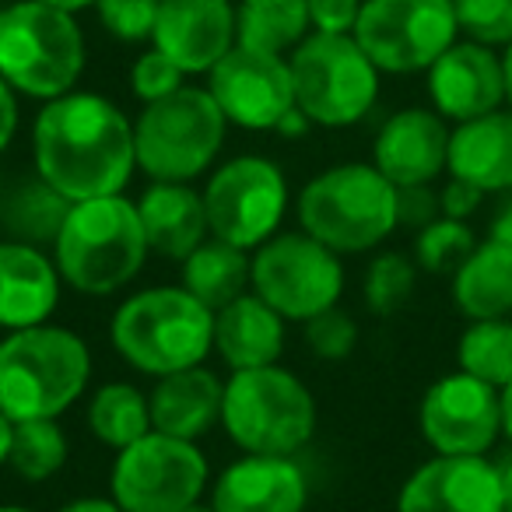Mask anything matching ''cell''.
Listing matches in <instances>:
<instances>
[{
  "label": "cell",
  "instance_id": "6da1fadb",
  "mask_svg": "<svg viewBox=\"0 0 512 512\" xmlns=\"http://www.w3.org/2000/svg\"><path fill=\"white\" fill-rule=\"evenodd\" d=\"M36 176L67 200L123 193L137 169L134 123L95 92L50 99L32 127Z\"/></svg>",
  "mask_w": 512,
  "mask_h": 512
},
{
  "label": "cell",
  "instance_id": "7a4b0ae2",
  "mask_svg": "<svg viewBox=\"0 0 512 512\" xmlns=\"http://www.w3.org/2000/svg\"><path fill=\"white\" fill-rule=\"evenodd\" d=\"M148 253L137 200L123 193L74 200L53 239V264L64 285L88 299H106L127 288L141 274Z\"/></svg>",
  "mask_w": 512,
  "mask_h": 512
},
{
  "label": "cell",
  "instance_id": "3957f363",
  "mask_svg": "<svg viewBox=\"0 0 512 512\" xmlns=\"http://www.w3.org/2000/svg\"><path fill=\"white\" fill-rule=\"evenodd\" d=\"M92 379V351L81 334L53 323L11 330L0 341V411L11 421L60 418Z\"/></svg>",
  "mask_w": 512,
  "mask_h": 512
},
{
  "label": "cell",
  "instance_id": "277c9868",
  "mask_svg": "<svg viewBox=\"0 0 512 512\" xmlns=\"http://www.w3.org/2000/svg\"><path fill=\"white\" fill-rule=\"evenodd\" d=\"M109 341L130 369L169 376L204 365L214 351V313L183 285H158L120 302Z\"/></svg>",
  "mask_w": 512,
  "mask_h": 512
},
{
  "label": "cell",
  "instance_id": "5b68a950",
  "mask_svg": "<svg viewBox=\"0 0 512 512\" xmlns=\"http://www.w3.org/2000/svg\"><path fill=\"white\" fill-rule=\"evenodd\" d=\"M221 428L242 453L295 456L316 435L313 390L281 365L228 372Z\"/></svg>",
  "mask_w": 512,
  "mask_h": 512
},
{
  "label": "cell",
  "instance_id": "8992f818",
  "mask_svg": "<svg viewBox=\"0 0 512 512\" xmlns=\"http://www.w3.org/2000/svg\"><path fill=\"white\" fill-rule=\"evenodd\" d=\"M299 225L341 256L369 253L397 228V186L376 165H334L299 193Z\"/></svg>",
  "mask_w": 512,
  "mask_h": 512
},
{
  "label": "cell",
  "instance_id": "52a82bcc",
  "mask_svg": "<svg viewBox=\"0 0 512 512\" xmlns=\"http://www.w3.org/2000/svg\"><path fill=\"white\" fill-rule=\"evenodd\" d=\"M85 71V36L74 11L43 0H18L0 11V78L29 99L74 92Z\"/></svg>",
  "mask_w": 512,
  "mask_h": 512
},
{
  "label": "cell",
  "instance_id": "ba28073f",
  "mask_svg": "<svg viewBox=\"0 0 512 512\" xmlns=\"http://www.w3.org/2000/svg\"><path fill=\"white\" fill-rule=\"evenodd\" d=\"M228 120L207 88L183 85L148 102L134 123L137 169L151 183H193L204 176L225 144Z\"/></svg>",
  "mask_w": 512,
  "mask_h": 512
},
{
  "label": "cell",
  "instance_id": "9c48e42d",
  "mask_svg": "<svg viewBox=\"0 0 512 512\" xmlns=\"http://www.w3.org/2000/svg\"><path fill=\"white\" fill-rule=\"evenodd\" d=\"M295 106L316 127H351L379 99V67L355 36L313 32L288 57Z\"/></svg>",
  "mask_w": 512,
  "mask_h": 512
},
{
  "label": "cell",
  "instance_id": "30bf717a",
  "mask_svg": "<svg viewBox=\"0 0 512 512\" xmlns=\"http://www.w3.org/2000/svg\"><path fill=\"white\" fill-rule=\"evenodd\" d=\"M249 288L285 320L306 323L341 302V253L309 232H274L264 246L253 249Z\"/></svg>",
  "mask_w": 512,
  "mask_h": 512
},
{
  "label": "cell",
  "instance_id": "8fae6325",
  "mask_svg": "<svg viewBox=\"0 0 512 512\" xmlns=\"http://www.w3.org/2000/svg\"><path fill=\"white\" fill-rule=\"evenodd\" d=\"M211 488V467L197 442L151 428L120 449L109 474V495L127 512H183Z\"/></svg>",
  "mask_w": 512,
  "mask_h": 512
},
{
  "label": "cell",
  "instance_id": "7c38bea8",
  "mask_svg": "<svg viewBox=\"0 0 512 512\" xmlns=\"http://www.w3.org/2000/svg\"><path fill=\"white\" fill-rule=\"evenodd\" d=\"M200 193L214 239L232 242L246 253L264 246L288 211V179L264 155H239L221 162Z\"/></svg>",
  "mask_w": 512,
  "mask_h": 512
},
{
  "label": "cell",
  "instance_id": "4fadbf2b",
  "mask_svg": "<svg viewBox=\"0 0 512 512\" xmlns=\"http://www.w3.org/2000/svg\"><path fill=\"white\" fill-rule=\"evenodd\" d=\"M351 36L383 74H418L460 39V25L453 0H362Z\"/></svg>",
  "mask_w": 512,
  "mask_h": 512
},
{
  "label": "cell",
  "instance_id": "5bb4252c",
  "mask_svg": "<svg viewBox=\"0 0 512 512\" xmlns=\"http://www.w3.org/2000/svg\"><path fill=\"white\" fill-rule=\"evenodd\" d=\"M418 425L439 456H488L502 435V393L463 369L449 372L425 390Z\"/></svg>",
  "mask_w": 512,
  "mask_h": 512
},
{
  "label": "cell",
  "instance_id": "9a60e30c",
  "mask_svg": "<svg viewBox=\"0 0 512 512\" xmlns=\"http://www.w3.org/2000/svg\"><path fill=\"white\" fill-rule=\"evenodd\" d=\"M207 92L225 120L242 130H278V123L295 109L288 60L239 43L207 71Z\"/></svg>",
  "mask_w": 512,
  "mask_h": 512
},
{
  "label": "cell",
  "instance_id": "2e32d148",
  "mask_svg": "<svg viewBox=\"0 0 512 512\" xmlns=\"http://www.w3.org/2000/svg\"><path fill=\"white\" fill-rule=\"evenodd\" d=\"M397 512H502V474L488 456L421 463L397 495Z\"/></svg>",
  "mask_w": 512,
  "mask_h": 512
},
{
  "label": "cell",
  "instance_id": "e0dca14e",
  "mask_svg": "<svg viewBox=\"0 0 512 512\" xmlns=\"http://www.w3.org/2000/svg\"><path fill=\"white\" fill-rule=\"evenodd\" d=\"M425 74L428 99L442 120L467 123L484 113H495L505 102L502 57L491 46L456 39Z\"/></svg>",
  "mask_w": 512,
  "mask_h": 512
},
{
  "label": "cell",
  "instance_id": "ac0fdd59",
  "mask_svg": "<svg viewBox=\"0 0 512 512\" xmlns=\"http://www.w3.org/2000/svg\"><path fill=\"white\" fill-rule=\"evenodd\" d=\"M151 43L186 74H207L235 46V8L228 0H162Z\"/></svg>",
  "mask_w": 512,
  "mask_h": 512
},
{
  "label": "cell",
  "instance_id": "d6986e66",
  "mask_svg": "<svg viewBox=\"0 0 512 512\" xmlns=\"http://www.w3.org/2000/svg\"><path fill=\"white\" fill-rule=\"evenodd\" d=\"M309 477L295 456L242 453L211 484L214 512H306Z\"/></svg>",
  "mask_w": 512,
  "mask_h": 512
},
{
  "label": "cell",
  "instance_id": "ffe728a7",
  "mask_svg": "<svg viewBox=\"0 0 512 512\" xmlns=\"http://www.w3.org/2000/svg\"><path fill=\"white\" fill-rule=\"evenodd\" d=\"M449 134L435 109H400L379 127L372 144V165L393 186H425L446 172Z\"/></svg>",
  "mask_w": 512,
  "mask_h": 512
},
{
  "label": "cell",
  "instance_id": "44dd1931",
  "mask_svg": "<svg viewBox=\"0 0 512 512\" xmlns=\"http://www.w3.org/2000/svg\"><path fill=\"white\" fill-rule=\"evenodd\" d=\"M64 278L57 264L22 239H0V330H25L50 323L60 306Z\"/></svg>",
  "mask_w": 512,
  "mask_h": 512
},
{
  "label": "cell",
  "instance_id": "7402d4cb",
  "mask_svg": "<svg viewBox=\"0 0 512 512\" xmlns=\"http://www.w3.org/2000/svg\"><path fill=\"white\" fill-rule=\"evenodd\" d=\"M285 316L256 292L239 295L214 313V351L228 372L278 365L285 351Z\"/></svg>",
  "mask_w": 512,
  "mask_h": 512
},
{
  "label": "cell",
  "instance_id": "603a6c76",
  "mask_svg": "<svg viewBox=\"0 0 512 512\" xmlns=\"http://www.w3.org/2000/svg\"><path fill=\"white\" fill-rule=\"evenodd\" d=\"M446 172L484 193H512V109L456 123Z\"/></svg>",
  "mask_w": 512,
  "mask_h": 512
},
{
  "label": "cell",
  "instance_id": "cb8c5ba5",
  "mask_svg": "<svg viewBox=\"0 0 512 512\" xmlns=\"http://www.w3.org/2000/svg\"><path fill=\"white\" fill-rule=\"evenodd\" d=\"M221 397L225 383L204 365L179 369L169 376H158L151 400V428L176 439H204L214 425H221Z\"/></svg>",
  "mask_w": 512,
  "mask_h": 512
},
{
  "label": "cell",
  "instance_id": "d4e9b609",
  "mask_svg": "<svg viewBox=\"0 0 512 512\" xmlns=\"http://www.w3.org/2000/svg\"><path fill=\"white\" fill-rule=\"evenodd\" d=\"M137 214H141L151 253L169 256L179 264L211 235L204 193L193 190L190 183H151L137 197Z\"/></svg>",
  "mask_w": 512,
  "mask_h": 512
},
{
  "label": "cell",
  "instance_id": "484cf974",
  "mask_svg": "<svg viewBox=\"0 0 512 512\" xmlns=\"http://www.w3.org/2000/svg\"><path fill=\"white\" fill-rule=\"evenodd\" d=\"M453 302L467 320H502L512 313V249L488 239L453 271Z\"/></svg>",
  "mask_w": 512,
  "mask_h": 512
},
{
  "label": "cell",
  "instance_id": "4316f807",
  "mask_svg": "<svg viewBox=\"0 0 512 512\" xmlns=\"http://www.w3.org/2000/svg\"><path fill=\"white\" fill-rule=\"evenodd\" d=\"M249 271H253V256L246 249L211 235L179 264V278H183L179 285L211 313H218L221 306L249 292Z\"/></svg>",
  "mask_w": 512,
  "mask_h": 512
},
{
  "label": "cell",
  "instance_id": "83f0119b",
  "mask_svg": "<svg viewBox=\"0 0 512 512\" xmlns=\"http://www.w3.org/2000/svg\"><path fill=\"white\" fill-rule=\"evenodd\" d=\"M309 29V0H242L235 8V43L249 50L285 57Z\"/></svg>",
  "mask_w": 512,
  "mask_h": 512
},
{
  "label": "cell",
  "instance_id": "f1b7e54d",
  "mask_svg": "<svg viewBox=\"0 0 512 512\" xmlns=\"http://www.w3.org/2000/svg\"><path fill=\"white\" fill-rule=\"evenodd\" d=\"M88 432L109 449H127L151 432V400L134 383H106L88 400Z\"/></svg>",
  "mask_w": 512,
  "mask_h": 512
},
{
  "label": "cell",
  "instance_id": "f546056e",
  "mask_svg": "<svg viewBox=\"0 0 512 512\" xmlns=\"http://www.w3.org/2000/svg\"><path fill=\"white\" fill-rule=\"evenodd\" d=\"M74 200H67L64 193H57L50 183L36 176V183L18 186L4 207H0V218L8 225L11 239L32 242V246H46L60 235V225H64L67 211H71Z\"/></svg>",
  "mask_w": 512,
  "mask_h": 512
},
{
  "label": "cell",
  "instance_id": "4dcf8cb0",
  "mask_svg": "<svg viewBox=\"0 0 512 512\" xmlns=\"http://www.w3.org/2000/svg\"><path fill=\"white\" fill-rule=\"evenodd\" d=\"M67 456H71V442H67L57 418L15 421L8 467L15 470L22 481H32V484L50 481V477H57L60 470L67 467Z\"/></svg>",
  "mask_w": 512,
  "mask_h": 512
},
{
  "label": "cell",
  "instance_id": "1f68e13d",
  "mask_svg": "<svg viewBox=\"0 0 512 512\" xmlns=\"http://www.w3.org/2000/svg\"><path fill=\"white\" fill-rule=\"evenodd\" d=\"M456 362L463 372L502 390L512 379V323L505 316L502 320H470L456 344Z\"/></svg>",
  "mask_w": 512,
  "mask_h": 512
},
{
  "label": "cell",
  "instance_id": "d6a6232c",
  "mask_svg": "<svg viewBox=\"0 0 512 512\" xmlns=\"http://www.w3.org/2000/svg\"><path fill=\"white\" fill-rule=\"evenodd\" d=\"M414 281H418V264L407 253H379L365 271V306L376 316H393L397 309L407 306L414 295Z\"/></svg>",
  "mask_w": 512,
  "mask_h": 512
},
{
  "label": "cell",
  "instance_id": "836d02e7",
  "mask_svg": "<svg viewBox=\"0 0 512 512\" xmlns=\"http://www.w3.org/2000/svg\"><path fill=\"white\" fill-rule=\"evenodd\" d=\"M474 232H470L467 221L456 218H435L432 225L418 228V239H414V264L418 271L428 274H453L474 249Z\"/></svg>",
  "mask_w": 512,
  "mask_h": 512
},
{
  "label": "cell",
  "instance_id": "e575fe53",
  "mask_svg": "<svg viewBox=\"0 0 512 512\" xmlns=\"http://www.w3.org/2000/svg\"><path fill=\"white\" fill-rule=\"evenodd\" d=\"M460 36L505 50L512 43V0H453Z\"/></svg>",
  "mask_w": 512,
  "mask_h": 512
},
{
  "label": "cell",
  "instance_id": "d590c367",
  "mask_svg": "<svg viewBox=\"0 0 512 512\" xmlns=\"http://www.w3.org/2000/svg\"><path fill=\"white\" fill-rule=\"evenodd\" d=\"M306 344L323 362H344L358 344V323L348 309L334 306L327 313L306 320Z\"/></svg>",
  "mask_w": 512,
  "mask_h": 512
},
{
  "label": "cell",
  "instance_id": "8d00e7d4",
  "mask_svg": "<svg viewBox=\"0 0 512 512\" xmlns=\"http://www.w3.org/2000/svg\"><path fill=\"white\" fill-rule=\"evenodd\" d=\"M158 8H162V0H95L99 22L106 25V32L123 39V43L151 39L158 22Z\"/></svg>",
  "mask_w": 512,
  "mask_h": 512
},
{
  "label": "cell",
  "instance_id": "74e56055",
  "mask_svg": "<svg viewBox=\"0 0 512 512\" xmlns=\"http://www.w3.org/2000/svg\"><path fill=\"white\" fill-rule=\"evenodd\" d=\"M183 78H186L183 67L151 46V50L141 53V57L134 60V67H130V92L148 106V102H158V99H165V95L179 92Z\"/></svg>",
  "mask_w": 512,
  "mask_h": 512
},
{
  "label": "cell",
  "instance_id": "f35d334b",
  "mask_svg": "<svg viewBox=\"0 0 512 512\" xmlns=\"http://www.w3.org/2000/svg\"><path fill=\"white\" fill-rule=\"evenodd\" d=\"M362 15V0H309V25L327 36H351Z\"/></svg>",
  "mask_w": 512,
  "mask_h": 512
},
{
  "label": "cell",
  "instance_id": "ab89813d",
  "mask_svg": "<svg viewBox=\"0 0 512 512\" xmlns=\"http://www.w3.org/2000/svg\"><path fill=\"white\" fill-rule=\"evenodd\" d=\"M435 218H442L439 193L432 190V183L425 186H397V225L407 228H425Z\"/></svg>",
  "mask_w": 512,
  "mask_h": 512
},
{
  "label": "cell",
  "instance_id": "60d3db41",
  "mask_svg": "<svg viewBox=\"0 0 512 512\" xmlns=\"http://www.w3.org/2000/svg\"><path fill=\"white\" fill-rule=\"evenodd\" d=\"M488 197L484 190H477V186L463 183V179L449 176V183L439 190V207L446 218H456V221H467L470 214L481 207V200Z\"/></svg>",
  "mask_w": 512,
  "mask_h": 512
},
{
  "label": "cell",
  "instance_id": "b9f144b4",
  "mask_svg": "<svg viewBox=\"0 0 512 512\" xmlns=\"http://www.w3.org/2000/svg\"><path fill=\"white\" fill-rule=\"evenodd\" d=\"M15 134H18V99H15V88L0 78V151H8Z\"/></svg>",
  "mask_w": 512,
  "mask_h": 512
},
{
  "label": "cell",
  "instance_id": "7bdbcfd3",
  "mask_svg": "<svg viewBox=\"0 0 512 512\" xmlns=\"http://www.w3.org/2000/svg\"><path fill=\"white\" fill-rule=\"evenodd\" d=\"M60 512H127L120 502H116L113 495L102 498V495H88V498H74V502H67Z\"/></svg>",
  "mask_w": 512,
  "mask_h": 512
},
{
  "label": "cell",
  "instance_id": "ee69618b",
  "mask_svg": "<svg viewBox=\"0 0 512 512\" xmlns=\"http://www.w3.org/2000/svg\"><path fill=\"white\" fill-rule=\"evenodd\" d=\"M491 239L512 249V197L505 200V204L498 207L495 218H491Z\"/></svg>",
  "mask_w": 512,
  "mask_h": 512
},
{
  "label": "cell",
  "instance_id": "f6af8a7d",
  "mask_svg": "<svg viewBox=\"0 0 512 512\" xmlns=\"http://www.w3.org/2000/svg\"><path fill=\"white\" fill-rule=\"evenodd\" d=\"M11 439H15V421L0 411V467H8L11 456Z\"/></svg>",
  "mask_w": 512,
  "mask_h": 512
},
{
  "label": "cell",
  "instance_id": "bcb514c9",
  "mask_svg": "<svg viewBox=\"0 0 512 512\" xmlns=\"http://www.w3.org/2000/svg\"><path fill=\"white\" fill-rule=\"evenodd\" d=\"M498 474H502V512H512V456L498 463Z\"/></svg>",
  "mask_w": 512,
  "mask_h": 512
},
{
  "label": "cell",
  "instance_id": "7dc6e473",
  "mask_svg": "<svg viewBox=\"0 0 512 512\" xmlns=\"http://www.w3.org/2000/svg\"><path fill=\"white\" fill-rule=\"evenodd\" d=\"M498 393H502V432L512 439V379Z\"/></svg>",
  "mask_w": 512,
  "mask_h": 512
},
{
  "label": "cell",
  "instance_id": "c3c4849f",
  "mask_svg": "<svg viewBox=\"0 0 512 512\" xmlns=\"http://www.w3.org/2000/svg\"><path fill=\"white\" fill-rule=\"evenodd\" d=\"M502 71H505V102L512 109V43L502 50Z\"/></svg>",
  "mask_w": 512,
  "mask_h": 512
},
{
  "label": "cell",
  "instance_id": "681fc988",
  "mask_svg": "<svg viewBox=\"0 0 512 512\" xmlns=\"http://www.w3.org/2000/svg\"><path fill=\"white\" fill-rule=\"evenodd\" d=\"M43 4H53V8H64V11H81V8H95V0H43Z\"/></svg>",
  "mask_w": 512,
  "mask_h": 512
},
{
  "label": "cell",
  "instance_id": "f907efd6",
  "mask_svg": "<svg viewBox=\"0 0 512 512\" xmlns=\"http://www.w3.org/2000/svg\"><path fill=\"white\" fill-rule=\"evenodd\" d=\"M183 512H214V505L211 502H207V505L204 502H193V505H186Z\"/></svg>",
  "mask_w": 512,
  "mask_h": 512
},
{
  "label": "cell",
  "instance_id": "816d5d0a",
  "mask_svg": "<svg viewBox=\"0 0 512 512\" xmlns=\"http://www.w3.org/2000/svg\"><path fill=\"white\" fill-rule=\"evenodd\" d=\"M0 512H36V509H29V505H0Z\"/></svg>",
  "mask_w": 512,
  "mask_h": 512
}]
</instances>
